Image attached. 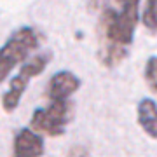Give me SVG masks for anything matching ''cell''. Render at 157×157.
<instances>
[{
	"label": "cell",
	"mask_w": 157,
	"mask_h": 157,
	"mask_svg": "<svg viewBox=\"0 0 157 157\" xmlns=\"http://www.w3.org/2000/svg\"><path fill=\"white\" fill-rule=\"evenodd\" d=\"M72 117V103L67 101H49L47 107L35 108L32 113L30 128L52 138H59L65 135L68 121Z\"/></svg>",
	"instance_id": "cell-4"
},
{
	"label": "cell",
	"mask_w": 157,
	"mask_h": 157,
	"mask_svg": "<svg viewBox=\"0 0 157 157\" xmlns=\"http://www.w3.org/2000/svg\"><path fill=\"white\" fill-rule=\"evenodd\" d=\"M141 21L145 28L157 35V0H147L143 12H141Z\"/></svg>",
	"instance_id": "cell-8"
},
{
	"label": "cell",
	"mask_w": 157,
	"mask_h": 157,
	"mask_svg": "<svg viewBox=\"0 0 157 157\" xmlns=\"http://www.w3.org/2000/svg\"><path fill=\"white\" fill-rule=\"evenodd\" d=\"M80 89V78L70 70H59L49 78L45 98L49 101H67Z\"/></svg>",
	"instance_id": "cell-5"
},
{
	"label": "cell",
	"mask_w": 157,
	"mask_h": 157,
	"mask_svg": "<svg viewBox=\"0 0 157 157\" xmlns=\"http://www.w3.org/2000/svg\"><path fill=\"white\" fill-rule=\"evenodd\" d=\"M51 59H52V52H40V54H35L26 63H23V67L11 78L9 87H7V91L2 96V108L7 113L14 112L17 108L23 94H25V91L28 89L30 80L44 72L45 68H47V65L51 63Z\"/></svg>",
	"instance_id": "cell-3"
},
{
	"label": "cell",
	"mask_w": 157,
	"mask_h": 157,
	"mask_svg": "<svg viewBox=\"0 0 157 157\" xmlns=\"http://www.w3.org/2000/svg\"><path fill=\"white\" fill-rule=\"evenodd\" d=\"M68 157H91V154L84 145H73L68 150Z\"/></svg>",
	"instance_id": "cell-10"
},
{
	"label": "cell",
	"mask_w": 157,
	"mask_h": 157,
	"mask_svg": "<svg viewBox=\"0 0 157 157\" xmlns=\"http://www.w3.org/2000/svg\"><path fill=\"white\" fill-rule=\"evenodd\" d=\"M100 16V59L105 67H117L128 56L135 40L141 0H105Z\"/></svg>",
	"instance_id": "cell-1"
},
{
	"label": "cell",
	"mask_w": 157,
	"mask_h": 157,
	"mask_svg": "<svg viewBox=\"0 0 157 157\" xmlns=\"http://www.w3.org/2000/svg\"><path fill=\"white\" fill-rule=\"evenodd\" d=\"M45 150L44 138L32 128H21L14 136L12 157H42Z\"/></svg>",
	"instance_id": "cell-6"
},
{
	"label": "cell",
	"mask_w": 157,
	"mask_h": 157,
	"mask_svg": "<svg viewBox=\"0 0 157 157\" xmlns=\"http://www.w3.org/2000/svg\"><path fill=\"white\" fill-rule=\"evenodd\" d=\"M136 119L148 138L157 140V103L152 98L140 100L136 107Z\"/></svg>",
	"instance_id": "cell-7"
},
{
	"label": "cell",
	"mask_w": 157,
	"mask_h": 157,
	"mask_svg": "<svg viewBox=\"0 0 157 157\" xmlns=\"http://www.w3.org/2000/svg\"><path fill=\"white\" fill-rule=\"evenodd\" d=\"M40 33L33 26H21L0 47V84L6 80L17 65L26 61L30 52L39 49Z\"/></svg>",
	"instance_id": "cell-2"
},
{
	"label": "cell",
	"mask_w": 157,
	"mask_h": 157,
	"mask_svg": "<svg viewBox=\"0 0 157 157\" xmlns=\"http://www.w3.org/2000/svg\"><path fill=\"white\" fill-rule=\"evenodd\" d=\"M143 75H145V80L148 84V87L157 94V56H150L147 59Z\"/></svg>",
	"instance_id": "cell-9"
}]
</instances>
